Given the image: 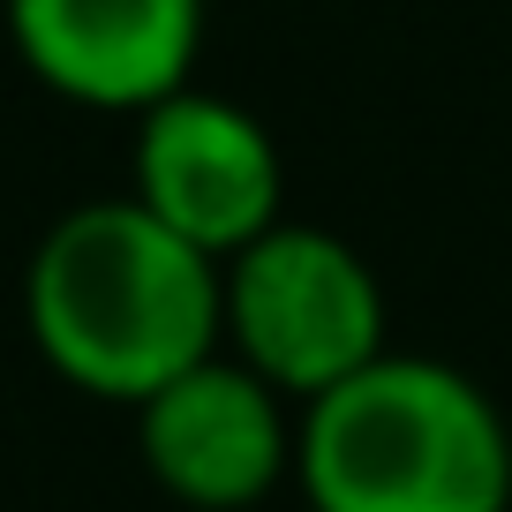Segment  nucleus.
I'll return each instance as SVG.
<instances>
[{
    "instance_id": "obj_5",
    "label": "nucleus",
    "mask_w": 512,
    "mask_h": 512,
    "mask_svg": "<svg viewBox=\"0 0 512 512\" xmlns=\"http://www.w3.org/2000/svg\"><path fill=\"white\" fill-rule=\"evenodd\" d=\"M136 415V460L181 512H256L294 482V430L302 407L241 354H204L166 377Z\"/></svg>"
},
{
    "instance_id": "obj_2",
    "label": "nucleus",
    "mask_w": 512,
    "mask_h": 512,
    "mask_svg": "<svg viewBox=\"0 0 512 512\" xmlns=\"http://www.w3.org/2000/svg\"><path fill=\"white\" fill-rule=\"evenodd\" d=\"M309 512H512V415L475 369L384 347L294 430Z\"/></svg>"
},
{
    "instance_id": "obj_1",
    "label": "nucleus",
    "mask_w": 512,
    "mask_h": 512,
    "mask_svg": "<svg viewBox=\"0 0 512 512\" xmlns=\"http://www.w3.org/2000/svg\"><path fill=\"white\" fill-rule=\"evenodd\" d=\"M23 332L68 392L136 407L219 354V256L151 219L128 189L68 204L23 264Z\"/></svg>"
},
{
    "instance_id": "obj_6",
    "label": "nucleus",
    "mask_w": 512,
    "mask_h": 512,
    "mask_svg": "<svg viewBox=\"0 0 512 512\" xmlns=\"http://www.w3.org/2000/svg\"><path fill=\"white\" fill-rule=\"evenodd\" d=\"M8 46L38 91L83 113H121L196 83L204 61V0H0Z\"/></svg>"
},
{
    "instance_id": "obj_4",
    "label": "nucleus",
    "mask_w": 512,
    "mask_h": 512,
    "mask_svg": "<svg viewBox=\"0 0 512 512\" xmlns=\"http://www.w3.org/2000/svg\"><path fill=\"white\" fill-rule=\"evenodd\" d=\"M128 196L226 264L241 241L287 219V159H279V136L264 128V113H249L226 91H204V83H181L174 98L136 113Z\"/></svg>"
},
{
    "instance_id": "obj_3",
    "label": "nucleus",
    "mask_w": 512,
    "mask_h": 512,
    "mask_svg": "<svg viewBox=\"0 0 512 512\" xmlns=\"http://www.w3.org/2000/svg\"><path fill=\"white\" fill-rule=\"evenodd\" d=\"M219 347L272 377L294 407L347 384L392 347L384 279L347 234L279 219L219 264Z\"/></svg>"
}]
</instances>
